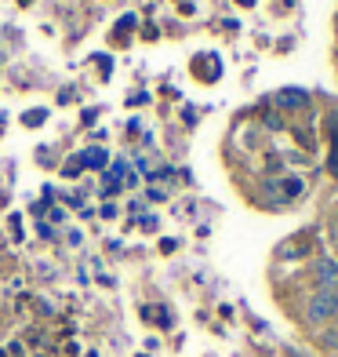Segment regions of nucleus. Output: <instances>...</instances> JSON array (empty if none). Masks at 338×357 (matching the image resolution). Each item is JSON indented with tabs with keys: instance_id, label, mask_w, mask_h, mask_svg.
I'll return each mask as SVG.
<instances>
[{
	"instance_id": "nucleus-4",
	"label": "nucleus",
	"mask_w": 338,
	"mask_h": 357,
	"mask_svg": "<svg viewBox=\"0 0 338 357\" xmlns=\"http://www.w3.org/2000/svg\"><path fill=\"white\" fill-rule=\"evenodd\" d=\"M277 106L280 109H302L305 106V91H280L277 95Z\"/></svg>"
},
{
	"instance_id": "nucleus-2",
	"label": "nucleus",
	"mask_w": 338,
	"mask_h": 357,
	"mask_svg": "<svg viewBox=\"0 0 338 357\" xmlns=\"http://www.w3.org/2000/svg\"><path fill=\"white\" fill-rule=\"evenodd\" d=\"M338 314V291H324L320 288L316 296L309 299V306H305V317H309V324H320Z\"/></svg>"
},
{
	"instance_id": "nucleus-5",
	"label": "nucleus",
	"mask_w": 338,
	"mask_h": 357,
	"mask_svg": "<svg viewBox=\"0 0 338 357\" xmlns=\"http://www.w3.org/2000/svg\"><path fill=\"white\" fill-rule=\"evenodd\" d=\"M80 160H84V165H91V168H102V165H106V153H102V150H88V153H80Z\"/></svg>"
},
{
	"instance_id": "nucleus-3",
	"label": "nucleus",
	"mask_w": 338,
	"mask_h": 357,
	"mask_svg": "<svg viewBox=\"0 0 338 357\" xmlns=\"http://www.w3.org/2000/svg\"><path fill=\"white\" fill-rule=\"evenodd\" d=\"M316 284L324 291H338V263L335 259H320L316 263Z\"/></svg>"
},
{
	"instance_id": "nucleus-1",
	"label": "nucleus",
	"mask_w": 338,
	"mask_h": 357,
	"mask_svg": "<svg viewBox=\"0 0 338 357\" xmlns=\"http://www.w3.org/2000/svg\"><path fill=\"white\" fill-rule=\"evenodd\" d=\"M302 190H305V183H302L298 175L266 178V183H262V204H269V208H284V204L298 201V197H302Z\"/></svg>"
},
{
	"instance_id": "nucleus-6",
	"label": "nucleus",
	"mask_w": 338,
	"mask_h": 357,
	"mask_svg": "<svg viewBox=\"0 0 338 357\" xmlns=\"http://www.w3.org/2000/svg\"><path fill=\"white\" fill-rule=\"evenodd\" d=\"M262 121H266V124H269V128H284V121H280V117H277V113H266V117H262Z\"/></svg>"
}]
</instances>
